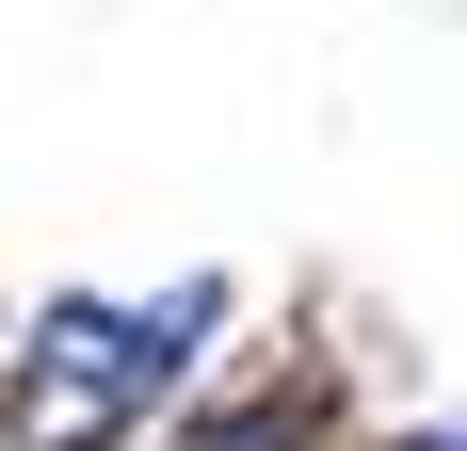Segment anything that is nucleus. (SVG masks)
<instances>
[{"label": "nucleus", "mask_w": 467, "mask_h": 451, "mask_svg": "<svg viewBox=\"0 0 467 451\" xmlns=\"http://www.w3.org/2000/svg\"><path fill=\"white\" fill-rule=\"evenodd\" d=\"M242 274H161V290H113V274H65L0 322V451H145L161 404L226 355Z\"/></svg>", "instance_id": "1"}, {"label": "nucleus", "mask_w": 467, "mask_h": 451, "mask_svg": "<svg viewBox=\"0 0 467 451\" xmlns=\"http://www.w3.org/2000/svg\"><path fill=\"white\" fill-rule=\"evenodd\" d=\"M145 451H371V371H355V339L323 307L258 322V339L226 322V355L161 404Z\"/></svg>", "instance_id": "2"}, {"label": "nucleus", "mask_w": 467, "mask_h": 451, "mask_svg": "<svg viewBox=\"0 0 467 451\" xmlns=\"http://www.w3.org/2000/svg\"><path fill=\"white\" fill-rule=\"evenodd\" d=\"M371 451H467V419H371Z\"/></svg>", "instance_id": "3"}]
</instances>
